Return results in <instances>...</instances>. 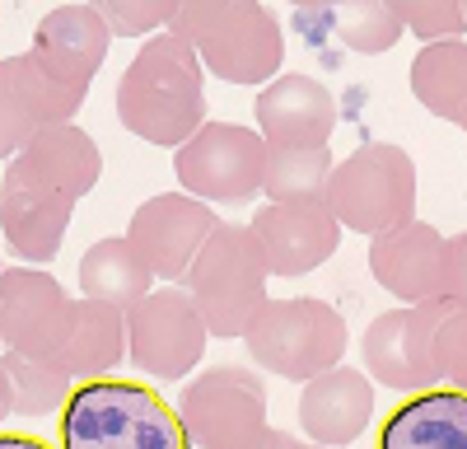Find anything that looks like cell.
I'll return each mask as SVG.
<instances>
[{
	"mask_svg": "<svg viewBox=\"0 0 467 449\" xmlns=\"http://www.w3.org/2000/svg\"><path fill=\"white\" fill-rule=\"evenodd\" d=\"M173 407L182 417L187 440L202 449H244L271 426L266 422V389L244 365H215V370L197 374L178 393Z\"/></svg>",
	"mask_w": 467,
	"mask_h": 449,
	"instance_id": "cell-8",
	"label": "cell"
},
{
	"mask_svg": "<svg viewBox=\"0 0 467 449\" xmlns=\"http://www.w3.org/2000/svg\"><path fill=\"white\" fill-rule=\"evenodd\" d=\"M411 94L440 122H458L467 108V43H425L411 61Z\"/></svg>",
	"mask_w": 467,
	"mask_h": 449,
	"instance_id": "cell-25",
	"label": "cell"
},
{
	"mask_svg": "<svg viewBox=\"0 0 467 449\" xmlns=\"http://www.w3.org/2000/svg\"><path fill=\"white\" fill-rule=\"evenodd\" d=\"M435 374L453 393H467V309H449L435 332Z\"/></svg>",
	"mask_w": 467,
	"mask_h": 449,
	"instance_id": "cell-30",
	"label": "cell"
},
{
	"mask_svg": "<svg viewBox=\"0 0 467 449\" xmlns=\"http://www.w3.org/2000/svg\"><path fill=\"white\" fill-rule=\"evenodd\" d=\"M323 202L346 230L369 239L393 235L416 220V164L402 145L369 141L332 169Z\"/></svg>",
	"mask_w": 467,
	"mask_h": 449,
	"instance_id": "cell-4",
	"label": "cell"
},
{
	"mask_svg": "<svg viewBox=\"0 0 467 449\" xmlns=\"http://www.w3.org/2000/svg\"><path fill=\"white\" fill-rule=\"evenodd\" d=\"M117 122L131 136L178 150L206 127V66L182 37L160 33L127 66L117 85Z\"/></svg>",
	"mask_w": 467,
	"mask_h": 449,
	"instance_id": "cell-1",
	"label": "cell"
},
{
	"mask_svg": "<svg viewBox=\"0 0 467 449\" xmlns=\"http://www.w3.org/2000/svg\"><path fill=\"white\" fill-rule=\"evenodd\" d=\"M346 318L327 299H266L244 332L248 356L290 384H308L346 360Z\"/></svg>",
	"mask_w": 467,
	"mask_h": 449,
	"instance_id": "cell-5",
	"label": "cell"
},
{
	"mask_svg": "<svg viewBox=\"0 0 467 449\" xmlns=\"http://www.w3.org/2000/svg\"><path fill=\"white\" fill-rule=\"evenodd\" d=\"M75 202L57 187L37 183L5 164V183H0V230H5L10 248L24 262H52L61 253V239L70 230Z\"/></svg>",
	"mask_w": 467,
	"mask_h": 449,
	"instance_id": "cell-16",
	"label": "cell"
},
{
	"mask_svg": "<svg viewBox=\"0 0 467 449\" xmlns=\"http://www.w3.org/2000/svg\"><path fill=\"white\" fill-rule=\"evenodd\" d=\"M332 28L350 52H365V57L393 52L407 33L393 0H346V5L332 10Z\"/></svg>",
	"mask_w": 467,
	"mask_h": 449,
	"instance_id": "cell-27",
	"label": "cell"
},
{
	"mask_svg": "<svg viewBox=\"0 0 467 449\" xmlns=\"http://www.w3.org/2000/svg\"><path fill=\"white\" fill-rule=\"evenodd\" d=\"M61 449H192L178 407L136 380H85L61 407Z\"/></svg>",
	"mask_w": 467,
	"mask_h": 449,
	"instance_id": "cell-3",
	"label": "cell"
},
{
	"mask_svg": "<svg viewBox=\"0 0 467 449\" xmlns=\"http://www.w3.org/2000/svg\"><path fill=\"white\" fill-rule=\"evenodd\" d=\"M75 299L52 272L10 267L0 281V347L24 356H52L61 351L70 332Z\"/></svg>",
	"mask_w": 467,
	"mask_h": 449,
	"instance_id": "cell-13",
	"label": "cell"
},
{
	"mask_svg": "<svg viewBox=\"0 0 467 449\" xmlns=\"http://www.w3.org/2000/svg\"><path fill=\"white\" fill-rule=\"evenodd\" d=\"M379 449H467V393H411L398 412H388Z\"/></svg>",
	"mask_w": 467,
	"mask_h": 449,
	"instance_id": "cell-21",
	"label": "cell"
},
{
	"mask_svg": "<svg viewBox=\"0 0 467 449\" xmlns=\"http://www.w3.org/2000/svg\"><path fill=\"white\" fill-rule=\"evenodd\" d=\"M257 136L266 150H290V145H327L337 131V99L314 75H276L271 85L257 89Z\"/></svg>",
	"mask_w": 467,
	"mask_h": 449,
	"instance_id": "cell-17",
	"label": "cell"
},
{
	"mask_svg": "<svg viewBox=\"0 0 467 449\" xmlns=\"http://www.w3.org/2000/svg\"><path fill=\"white\" fill-rule=\"evenodd\" d=\"M462 15H467V5H462Z\"/></svg>",
	"mask_w": 467,
	"mask_h": 449,
	"instance_id": "cell-37",
	"label": "cell"
},
{
	"mask_svg": "<svg viewBox=\"0 0 467 449\" xmlns=\"http://www.w3.org/2000/svg\"><path fill=\"white\" fill-rule=\"evenodd\" d=\"M444 253H449V239L435 224L411 220L393 235L369 239V272L393 299L435 305V299H444Z\"/></svg>",
	"mask_w": 467,
	"mask_h": 449,
	"instance_id": "cell-15",
	"label": "cell"
},
{
	"mask_svg": "<svg viewBox=\"0 0 467 449\" xmlns=\"http://www.w3.org/2000/svg\"><path fill=\"white\" fill-rule=\"evenodd\" d=\"M19 173L37 178V183H47L57 187V193H66L75 206H80L94 187H99V173H103V155H99V141L89 131H80L75 122L66 127H52L37 136L24 155L10 160Z\"/></svg>",
	"mask_w": 467,
	"mask_h": 449,
	"instance_id": "cell-20",
	"label": "cell"
},
{
	"mask_svg": "<svg viewBox=\"0 0 467 449\" xmlns=\"http://www.w3.org/2000/svg\"><path fill=\"white\" fill-rule=\"evenodd\" d=\"M253 239L266 253L271 277H308L337 253L341 224L327 202H266L248 220Z\"/></svg>",
	"mask_w": 467,
	"mask_h": 449,
	"instance_id": "cell-14",
	"label": "cell"
},
{
	"mask_svg": "<svg viewBox=\"0 0 467 449\" xmlns=\"http://www.w3.org/2000/svg\"><path fill=\"white\" fill-rule=\"evenodd\" d=\"M0 281H5V267H0Z\"/></svg>",
	"mask_w": 467,
	"mask_h": 449,
	"instance_id": "cell-36",
	"label": "cell"
},
{
	"mask_svg": "<svg viewBox=\"0 0 467 449\" xmlns=\"http://www.w3.org/2000/svg\"><path fill=\"white\" fill-rule=\"evenodd\" d=\"M173 173L182 193L197 202L248 206L253 197H262L266 141L239 122H206L187 145L173 150Z\"/></svg>",
	"mask_w": 467,
	"mask_h": 449,
	"instance_id": "cell-7",
	"label": "cell"
},
{
	"mask_svg": "<svg viewBox=\"0 0 467 449\" xmlns=\"http://www.w3.org/2000/svg\"><path fill=\"white\" fill-rule=\"evenodd\" d=\"M393 10L402 28H411L416 37H431V43H453L467 28V15L458 0H393Z\"/></svg>",
	"mask_w": 467,
	"mask_h": 449,
	"instance_id": "cell-28",
	"label": "cell"
},
{
	"mask_svg": "<svg viewBox=\"0 0 467 449\" xmlns=\"http://www.w3.org/2000/svg\"><path fill=\"white\" fill-rule=\"evenodd\" d=\"M0 380H5L10 417H47V412H61L66 398L75 393V374L52 356L5 351L0 356Z\"/></svg>",
	"mask_w": 467,
	"mask_h": 449,
	"instance_id": "cell-24",
	"label": "cell"
},
{
	"mask_svg": "<svg viewBox=\"0 0 467 449\" xmlns=\"http://www.w3.org/2000/svg\"><path fill=\"white\" fill-rule=\"evenodd\" d=\"M449 309H458L453 299H435V305H402V309L379 314L365 328V337H360L365 370L374 374L383 389L425 393L440 380V374H435V332H440Z\"/></svg>",
	"mask_w": 467,
	"mask_h": 449,
	"instance_id": "cell-11",
	"label": "cell"
},
{
	"mask_svg": "<svg viewBox=\"0 0 467 449\" xmlns=\"http://www.w3.org/2000/svg\"><path fill=\"white\" fill-rule=\"evenodd\" d=\"M0 449H61V444H47L43 435H28V431H0Z\"/></svg>",
	"mask_w": 467,
	"mask_h": 449,
	"instance_id": "cell-32",
	"label": "cell"
},
{
	"mask_svg": "<svg viewBox=\"0 0 467 449\" xmlns=\"http://www.w3.org/2000/svg\"><path fill=\"white\" fill-rule=\"evenodd\" d=\"M169 33L224 85H271L285 61L281 19L257 0H182Z\"/></svg>",
	"mask_w": 467,
	"mask_h": 449,
	"instance_id": "cell-2",
	"label": "cell"
},
{
	"mask_svg": "<svg viewBox=\"0 0 467 449\" xmlns=\"http://www.w3.org/2000/svg\"><path fill=\"white\" fill-rule=\"evenodd\" d=\"M215 211L187 193H160L136 206L131 224H127V244L140 253V262L154 272V281H187L192 262L206 248V239L215 235Z\"/></svg>",
	"mask_w": 467,
	"mask_h": 449,
	"instance_id": "cell-12",
	"label": "cell"
},
{
	"mask_svg": "<svg viewBox=\"0 0 467 449\" xmlns=\"http://www.w3.org/2000/svg\"><path fill=\"white\" fill-rule=\"evenodd\" d=\"M89 89L66 85L61 75L33 52L19 57H0V160H15L24 150L52 131L66 127L80 112Z\"/></svg>",
	"mask_w": 467,
	"mask_h": 449,
	"instance_id": "cell-9",
	"label": "cell"
},
{
	"mask_svg": "<svg viewBox=\"0 0 467 449\" xmlns=\"http://www.w3.org/2000/svg\"><path fill=\"white\" fill-rule=\"evenodd\" d=\"M458 127H462V131H467V108H462V118H458Z\"/></svg>",
	"mask_w": 467,
	"mask_h": 449,
	"instance_id": "cell-35",
	"label": "cell"
},
{
	"mask_svg": "<svg viewBox=\"0 0 467 449\" xmlns=\"http://www.w3.org/2000/svg\"><path fill=\"white\" fill-rule=\"evenodd\" d=\"M304 440H295V435H285V431H276V426H266L253 444H244V449H299Z\"/></svg>",
	"mask_w": 467,
	"mask_h": 449,
	"instance_id": "cell-33",
	"label": "cell"
},
{
	"mask_svg": "<svg viewBox=\"0 0 467 449\" xmlns=\"http://www.w3.org/2000/svg\"><path fill=\"white\" fill-rule=\"evenodd\" d=\"M182 0H103L99 15L103 24L112 28V37L122 33V37H145V33H169L173 15H178Z\"/></svg>",
	"mask_w": 467,
	"mask_h": 449,
	"instance_id": "cell-29",
	"label": "cell"
},
{
	"mask_svg": "<svg viewBox=\"0 0 467 449\" xmlns=\"http://www.w3.org/2000/svg\"><path fill=\"white\" fill-rule=\"evenodd\" d=\"M266 253L248 224H215V235L187 272V295L211 328V337L234 342L244 337L257 309L266 305Z\"/></svg>",
	"mask_w": 467,
	"mask_h": 449,
	"instance_id": "cell-6",
	"label": "cell"
},
{
	"mask_svg": "<svg viewBox=\"0 0 467 449\" xmlns=\"http://www.w3.org/2000/svg\"><path fill=\"white\" fill-rule=\"evenodd\" d=\"M332 150L327 145H290L266 150L262 193L266 202H323V187L332 178Z\"/></svg>",
	"mask_w": 467,
	"mask_h": 449,
	"instance_id": "cell-26",
	"label": "cell"
},
{
	"mask_svg": "<svg viewBox=\"0 0 467 449\" xmlns=\"http://www.w3.org/2000/svg\"><path fill=\"white\" fill-rule=\"evenodd\" d=\"M127 351H131L127 309H112V305H103V299H75L70 332H66V342L57 351V360L75 374V384L108 374Z\"/></svg>",
	"mask_w": 467,
	"mask_h": 449,
	"instance_id": "cell-22",
	"label": "cell"
},
{
	"mask_svg": "<svg viewBox=\"0 0 467 449\" xmlns=\"http://www.w3.org/2000/svg\"><path fill=\"white\" fill-rule=\"evenodd\" d=\"M369 417H374V384L350 365H337L318 380H308L299 393V426L323 449L350 444L369 426Z\"/></svg>",
	"mask_w": 467,
	"mask_h": 449,
	"instance_id": "cell-19",
	"label": "cell"
},
{
	"mask_svg": "<svg viewBox=\"0 0 467 449\" xmlns=\"http://www.w3.org/2000/svg\"><path fill=\"white\" fill-rule=\"evenodd\" d=\"M80 286L85 299H103L112 309H136L140 299L154 290V272L140 262V253L122 239H99L80 257Z\"/></svg>",
	"mask_w": 467,
	"mask_h": 449,
	"instance_id": "cell-23",
	"label": "cell"
},
{
	"mask_svg": "<svg viewBox=\"0 0 467 449\" xmlns=\"http://www.w3.org/2000/svg\"><path fill=\"white\" fill-rule=\"evenodd\" d=\"M444 299H453L458 309H467V230L449 239L444 253Z\"/></svg>",
	"mask_w": 467,
	"mask_h": 449,
	"instance_id": "cell-31",
	"label": "cell"
},
{
	"mask_svg": "<svg viewBox=\"0 0 467 449\" xmlns=\"http://www.w3.org/2000/svg\"><path fill=\"white\" fill-rule=\"evenodd\" d=\"M131 328V360L160 380H182L202 365L211 328L182 286H154L136 309H127Z\"/></svg>",
	"mask_w": 467,
	"mask_h": 449,
	"instance_id": "cell-10",
	"label": "cell"
},
{
	"mask_svg": "<svg viewBox=\"0 0 467 449\" xmlns=\"http://www.w3.org/2000/svg\"><path fill=\"white\" fill-rule=\"evenodd\" d=\"M5 422H10V402H5V380H0V431H5Z\"/></svg>",
	"mask_w": 467,
	"mask_h": 449,
	"instance_id": "cell-34",
	"label": "cell"
},
{
	"mask_svg": "<svg viewBox=\"0 0 467 449\" xmlns=\"http://www.w3.org/2000/svg\"><path fill=\"white\" fill-rule=\"evenodd\" d=\"M112 47V28L103 24L99 5H57L33 28V57H43L66 85L89 89Z\"/></svg>",
	"mask_w": 467,
	"mask_h": 449,
	"instance_id": "cell-18",
	"label": "cell"
}]
</instances>
